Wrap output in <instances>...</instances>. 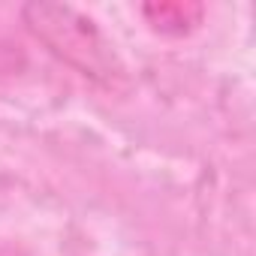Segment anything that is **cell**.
Listing matches in <instances>:
<instances>
[{"label": "cell", "mask_w": 256, "mask_h": 256, "mask_svg": "<svg viewBox=\"0 0 256 256\" xmlns=\"http://www.w3.org/2000/svg\"><path fill=\"white\" fill-rule=\"evenodd\" d=\"M22 22L58 60L72 66L76 72L94 82H112L120 76V60L112 40L82 10L70 4L34 0L22 6Z\"/></svg>", "instance_id": "1"}, {"label": "cell", "mask_w": 256, "mask_h": 256, "mask_svg": "<svg viewBox=\"0 0 256 256\" xmlns=\"http://www.w3.org/2000/svg\"><path fill=\"white\" fill-rule=\"evenodd\" d=\"M22 64H24L22 48L12 46V42H4V40H0V72H16Z\"/></svg>", "instance_id": "2"}]
</instances>
